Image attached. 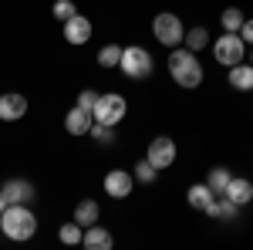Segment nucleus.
Instances as JSON below:
<instances>
[{"label":"nucleus","instance_id":"f3484780","mask_svg":"<svg viewBox=\"0 0 253 250\" xmlns=\"http://www.w3.org/2000/svg\"><path fill=\"white\" fill-rule=\"evenodd\" d=\"M98 213H101V210H98V203L84 196L78 206H75V223H81V227H91V223H98Z\"/></svg>","mask_w":253,"mask_h":250},{"label":"nucleus","instance_id":"cd10ccee","mask_svg":"<svg viewBox=\"0 0 253 250\" xmlns=\"http://www.w3.org/2000/svg\"><path fill=\"white\" fill-rule=\"evenodd\" d=\"M236 34L243 38V44H253V17H250V20H243V27H240Z\"/></svg>","mask_w":253,"mask_h":250},{"label":"nucleus","instance_id":"2eb2a0df","mask_svg":"<svg viewBox=\"0 0 253 250\" xmlns=\"http://www.w3.org/2000/svg\"><path fill=\"white\" fill-rule=\"evenodd\" d=\"M230 88L233 92H253V64H233L230 68Z\"/></svg>","mask_w":253,"mask_h":250},{"label":"nucleus","instance_id":"c85d7f7f","mask_svg":"<svg viewBox=\"0 0 253 250\" xmlns=\"http://www.w3.org/2000/svg\"><path fill=\"white\" fill-rule=\"evenodd\" d=\"M7 210V196H3V193H0V213Z\"/></svg>","mask_w":253,"mask_h":250},{"label":"nucleus","instance_id":"6ab92c4d","mask_svg":"<svg viewBox=\"0 0 253 250\" xmlns=\"http://www.w3.org/2000/svg\"><path fill=\"white\" fill-rule=\"evenodd\" d=\"M182 41H186L189 51H203V48H210V31L206 27H189V34Z\"/></svg>","mask_w":253,"mask_h":250},{"label":"nucleus","instance_id":"6e6552de","mask_svg":"<svg viewBox=\"0 0 253 250\" xmlns=\"http://www.w3.org/2000/svg\"><path fill=\"white\" fill-rule=\"evenodd\" d=\"M132 190H135V176H132V173H125V169H112V173L105 176V193H108L112 200H125Z\"/></svg>","mask_w":253,"mask_h":250},{"label":"nucleus","instance_id":"c756f323","mask_svg":"<svg viewBox=\"0 0 253 250\" xmlns=\"http://www.w3.org/2000/svg\"><path fill=\"white\" fill-rule=\"evenodd\" d=\"M250 64H253V54H250Z\"/></svg>","mask_w":253,"mask_h":250},{"label":"nucleus","instance_id":"5701e85b","mask_svg":"<svg viewBox=\"0 0 253 250\" xmlns=\"http://www.w3.org/2000/svg\"><path fill=\"white\" fill-rule=\"evenodd\" d=\"M88 135L95 139L98 146H112V142H115V125H101V122H95V125L88 129Z\"/></svg>","mask_w":253,"mask_h":250},{"label":"nucleus","instance_id":"9d476101","mask_svg":"<svg viewBox=\"0 0 253 250\" xmlns=\"http://www.w3.org/2000/svg\"><path fill=\"white\" fill-rule=\"evenodd\" d=\"M64 41L68 44H88L91 41V20L84 14H75V17L64 20Z\"/></svg>","mask_w":253,"mask_h":250},{"label":"nucleus","instance_id":"b1692460","mask_svg":"<svg viewBox=\"0 0 253 250\" xmlns=\"http://www.w3.org/2000/svg\"><path fill=\"white\" fill-rule=\"evenodd\" d=\"M240 27H243V10H240V7H226V10H223V31H240Z\"/></svg>","mask_w":253,"mask_h":250},{"label":"nucleus","instance_id":"4468645a","mask_svg":"<svg viewBox=\"0 0 253 250\" xmlns=\"http://www.w3.org/2000/svg\"><path fill=\"white\" fill-rule=\"evenodd\" d=\"M81 244H84L88 250H112V244H115V240H112V233L105 230V227H95V223H91V227H84Z\"/></svg>","mask_w":253,"mask_h":250},{"label":"nucleus","instance_id":"7ed1b4c3","mask_svg":"<svg viewBox=\"0 0 253 250\" xmlns=\"http://www.w3.org/2000/svg\"><path fill=\"white\" fill-rule=\"evenodd\" d=\"M118 68H122V75L132 78V81H145V78L156 71V61H152V54H149L145 48L132 44V48H122V61H118Z\"/></svg>","mask_w":253,"mask_h":250},{"label":"nucleus","instance_id":"bb28decb","mask_svg":"<svg viewBox=\"0 0 253 250\" xmlns=\"http://www.w3.org/2000/svg\"><path fill=\"white\" fill-rule=\"evenodd\" d=\"M95 101H98V92L84 88V92L78 95V101H75V105H81V108H88V112H91V108H95Z\"/></svg>","mask_w":253,"mask_h":250},{"label":"nucleus","instance_id":"aec40b11","mask_svg":"<svg viewBox=\"0 0 253 250\" xmlns=\"http://www.w3.org/2000/svg\"><path fill=\"white\" fill-rule=\"evenodd\" d=\"M226 183H230V169H223V166H216V169H210V176H206V186L216 193V196H223V190H226Z\"/></svg>","mask_w":253,"mask_h":250},{"label":"nucleus","instance_id":"4be33fe9","mask_svg":"<svg viewBox=\"0 0 253 250\" xmlns=\"http://www.w3.org/2000/svg\"><path fill=\"white\" fill-rule=\"evenodd\" d=\"M118 61H122V48H118V44H105V48L98 51V64H101V68H118Z\"/></svg>","mask_w":253,"mask_h":250},{"label":"nucleus","instance_id":"423d86ee","mask_svg":"<svg viewBox=\"0 0 253 250\" xmlns=\"http://www.w3.org/2000/svg\"><path fill=\"white\" fill-rule=\"evenodd\" d=\"M243 51H247V44H243V38L233 34V31H223V38H216V44H213L216 61L226 64V68L240 64V61H243Z\"/></svg>","mask_w":253,"mask_h":250},{"label":"nucleus","instance_id":"ddd939ff","mask_svg":"<svg viewBox=\"0 0 253 250\" xmlns=\"http://www.w3.org/2000/svg\"><path fill=\"white\" fill-rule=\"evenodd\" d=\"M0 193L7 196V203H31L34 200V186L27 183V179H7Z\"/></svg>","mask_w":253,"mask_h":250},{"label":"nucleus","instance_id":"a211bd4d","mask_svg":"<svg viewBox=\"0 0 253 250\" xmlns=\"http://www.w3.org/2000/svg\"><path fill=\"white\" fill-rule=\"evenodd\" d=\"M236 210H240V206H236V203H230L226 196H216L213 206L206 210V216H216V220H236Z\"/></svg>","mask_w":253,"mask_h":250},{"label":"nucleus","instance_id":"f257e3e1","mask_svg":"<svg viewBox=\"0 0 253 250\" xmlns=\"http://www.w3.org/2000/svg\"><path fill=\"white\" fill-rule=\"evenodd\" d=\"M169 75L186 92L199 88L203 85V64L196 58V51H189V48H172V54H169Z\"/></svg>","mask_w":253,"mask_h":250},{"label":"nucleus","instance_id":"20e7f679","mask_svg":"<svg viewBox=\"0 0 253 250\" xmlns=\"http://www.w3.org/2000/svg\"><path fill=\"white\" fill-rule=\"evenodd\" d=\"M125 112H128V101L118 95V92H108V95H98L95 108H91V115H95V122H101V125H118L122 118H125Z\"/></svg>","mask_w":253,"mask_h":250},{"label":"nucleus","instance_id":"a878e982","mask_svg":"<svg viewBox=\"0 0 253 250\" xmlns=\"http://www.w3.org/2000/svg\"><path fill=\"white\" fill-rule=\"evenodd\" d=\"M51 14H54V20H61V24H64L68 17H75V14H78V7H75L71 0H54V7H51Z\"/></svg>","mask_w":253,"mask_h":250},{"label":"nucleus","instance_id":"39448f33","mask_svg":"<svg viewBox=\"0 0 253 250\" xmlns=\"http://www.w3.org/2000/svg\"><path fill=\"white\" fill-rule=\"evenodd\" d=\"M152 34H156L159 44L179 48L182 38H186V27H182V20L175 17V14H156V20H152Z\"/></svg>","mask_w":253,"mask_h":250},{"label":"nucleus","instance_id":"f03ea898","mask_svg":"<svg viewBox=\"0 0 253 250\" xmlns=\"http://www.w3.org/2000/svg\"><path fill=\"white\" fill-rule=\"evenodd\" d=\"M0 230L10 240H31L38 233V216L27 203H7V210L0 213Z\"/></svg>","mask_w":253,"mask_h":250},{"label":"nucleus","instance_id":"9b49d317","mask_svg":"<svg viewBox=\"0 0 253 250\" xmlns=\"http://www.w3.org/2000/svg\"><path fill=\"white\" fill-rule=\"evenodd\" d=\"M223 196H226L230 203H236V206H247V203L253 200V183H250V179H243V176H230V183H226Z\"/></svg>","mask_w":253,"mask_h":250},{"label":"nucleus","instance_id":"412c9836","mask_svg":"<svg viewBox=\"0 0 253 250\" xmlns=\"http://www.w3.org/2000/svg\"><path fill=\"white\" fill-rule=\"evenodd\" d=\"M58 237H61V244H68V247H75V244H81V237H84V227L71 220V223H64V227L58 230Z\"/></svg>","mask_w":253,"mask_h":250},{"label":"nucleus","instance_id":"0eeeda50","mask_svg":"<svg viewBox=\"0 0 253 250\" xmlns=\"http://www.w3.org/2000/svg\"><path fill=\"white\" fill-rule=\"evenodd\" d=\"M145 159L156 166L159 173H162V169H169V166L175 162V142L169 139V135H156V139L149 142V152H145Z\"/></svg>","mask_w":253,"mask_h":250},{"label":"nucleus","instance_id":"1a4fd4ad","mask_svg":"<svg viewBox=\"0 0 253 250\" xmlns=\"http://www.w3.org/2000/svg\"><path fill=\"white\" fill-rule=\"evenodd\" d=\"M27 115V98L20 92H7L0 95V122H17Z\"/></svg>","mask_w":253,"mask_h":250},{"label":"nucleus","instance_id":"dca6fc26","mask_svg":"<svg viewBox=\"0 0 253 250\" xmlns=\"http://www.w3.org/2000/svg\"><path fill=\"white\" fill-rule=\"evenodd\" d=\"M186 200H189V206L193 210H210L213 206V200H216V193L206 186V183H196V186H189V193H186Z\"/></svg>","mask_w":253,"mask_h":250},{"label":"nucleus","instance_id":"f8f14e48","mask_svg":"<svg viewBox=\"0 0 253 250\" xmlns=\"http://www.w3.org/2000/svg\"><path fill=\"white\" fill-rule=\"evenodd\" d=\"M95 125V115L88 112V108H81V105H75L68 115H64V129L71 135H88V129Z\"/></svg>","mask_w":253,"mask_h":250},{"label":"nucleus","instance_id":"393cba45","mask_svg":"<svg viewBox=\"0 0 253 250\" xmlns=\"http://www.w3.org/2000/svg\"><path fill=\"white\" fill-rule=\"evenodd\" d=\"M156 176H159V169L149 162V159H142V162H135V183H156Z\"/></svg>","mask_w":253,"mask_h":250}]
</instances>
